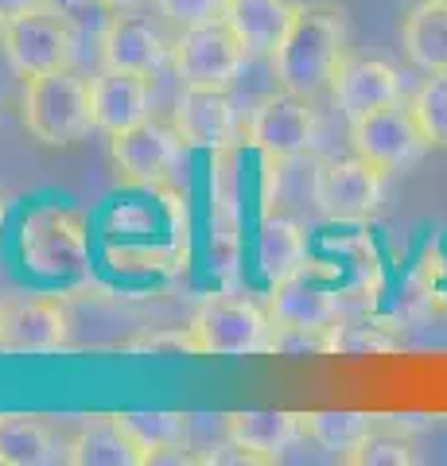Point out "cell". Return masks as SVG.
<instances>
[{
	"mask_svg": "<svg viewBox=\"0 0 447 466\" xmlns=\"http://www.w3.org/2000/svg\"><path fill=\"white\" fill-rule=\"evenodd\" d=\"M346 55V12L335 5H304L292 32L272 51V75L280 90L320 97Z\"/></svg>",
	"mask_w": 447,
	"mask_h": 466,
	"instance_id": "cell-1",
	"label": "cell"
},
{
	"mask_svg": "<svg viewBox=\"0 0 447 466\" xmlns=\"http://www.w3.org/2000/svg\"><path fill=\"white\" fill-rule=\"evenodd\" d=\"M20 121L27 137L43 148H70L94 133V97L90 78L70 70H51V75L24 78L20 97Z\"/></svg>",
	"mask_w": 447,
	"mask_h": 466,
	"instance_id": "cell-2",
	"label": "cell"
},
{
	"mask_svg": "<svg viewBox=\"0 0 447 466\" xmlns=\"http://www.w3.org/2000/svg\"><path fill=\"white\" fill-rule=\"evenodd\" d=\"M20 260L27 272L43 276V280L82 276L90 265L86 214L75 207H59V202L27 210V218L20 222Z\"/></svg>",
	"mask_w": 447,
	"mask_h": 466,
	"instance_id": "cell-3",
	"label": "cell"
},
{
	"mask_svg": "<svg viewBox=\"0 0 447 466\" xmlns=\"http://www.w3.org/2000/svg\"><path fill=\"white\" fill-rule=\"evenodd\" d=\"M203 358H245V354H277L280 330L269 308L245 296H207L195 308L191 323Z\"/></svg>",
	"mask_w": 447,
	"mask_h": 466,
	"instance_id": "cell-4",
	"label": "cell"
},
{
	"mask_svg": "<svg viewBox=\"0 0 447 466\" xmlns=\"http://www.w3.org/2000/svg\"><path fill=\"white\" fill-rule=\"evenodd\" d=\"M78 27L59 8H39L32 16H20L0 27V51L20 78L70 70L78 63Z\"/></svg>",
	"mask_w": 447,
	"mask_h": 466,
	"instance_id": "cell-5",
	"label": "cell"
},
{
	"mask_svg": "<svg viewBox=\"0 0 447 466\" xmlns=\"http://www.w3.org/2000/svg\"><path fill=\"white\" fill-rule=\"evenodd\" d=\"M323 140V116L315 109V97L272 90L245 116V144H253L261 156L292 159L311 152Z\"/></svg>",
	"mask_w": 447,
	"mask_h": 466,
	"instance_id": "cell-6",
	"label": "cell"
},
{
	"mask_svg": "<svg viewBox=\"0 0 447 466\" xmlns=\"http://www.w3.org/2000/svg\"><path fill=\"white\" fill-rule=\"evenodd\" d=\"M385 179L389 175L358 152L354 156H327L315 164L311 198H315V207H320V214L335 218V222H362V218L381 210Z\"/></svg>",
	"mask_w": 447,
	"mask_h": 466,
	"instance_id": "cell-7",
	"label": "cell"
},
{
	"mask_svg": "<svg viewBox=\"0 0 447 466\" xmlns=\"http://www.w3.org/2000/svg\"><path fill=\"white\" fill-rule=\"evenodd\" d=\"M249 51L241 47L234 27L226 20L191 24L176 35L171 47V70L183 86H203V90H229L238 82Z\"/></svg>",
	"mask_w": 447,
	"mask_h": 466,
	"instance_id": "cell-8",
	"label": "cell"
},
{
	"mask_svg": "<svg viewBox=\"0 0 447 466\" xmlns=\"http://www.w3.org/2000/svg\"><path fill=\"white\" fill-rule=\"evenodd\" d=\"M187 152L183 137L176 133L171 121H148L128 125L121 133H109V164L117 171V179L133 187H160L176 175L179 159Z\"/></svg>",
	"mask_w": 447,
	"mask_h": 466,
	"instance_id": "cell-9",
	"label": "cell"
},
{
	"mask_svg": "<svg viewBox=\"0 0 447 466\" xmlns=\"http://www.w3.org/2000/svg\"><path fill=\"white\" fill-rule=\"evenodd\" d=\"M350 148L378 164L385 175H401L409 171L412 164H421V156L432 148L424 128L416 125V116L409 109V97L405 101H393L385 109H373L366 116L350 121Z\"/></svg>",
	"mask_w": 447,
	"mask_h": 466,
	"instance_id": "cell-10",
	"label": "cell"
},
{
	"mask_svg": "<svg viewBox=\"0 0 447 466\" xmlns=\"http://www.w3.org/2000/svg\"><path fill=\"white\" fill-rule=\"evenodd\" d=\"M171 125L183 137L187 148L229 152L245 144V125L234 109L229 90H203V86H183V94L171 113Z\"/></svg>",
	"mask_w": 447,
	"mask_h": 466,
	"instance_id": "cell-11",
	"label": "cell"
},
{
	"mask_svg": "<svg viewBox=\"0 0 447 466\" xmlns=\"http://www.w3.org/2000/svg\"><path fill=\"white\" fill-rule=\"evenodd\" d=\"M315 260H308L300 272H292L288 280L272 284L269 296V315L277 323L280 334H330L339 327L342 308L339 296L323 284H315Z\"/></svg>",
	"mask_w": 447,
	"mask_h": 466,
	"instance_id": "cell-12",
	"label": "cell"
},
{
	"mask_svg": "<svg viewBox=\"0 0 447 466\" xmlns=\"http://www.w3.org/2000/svg\"><path fill=\"white\" fill-rule=\"evenodd\" d=\"M66 303L59 296L0 303V354H55L66 346Z\"/></svg>",
	"mask_w": 447,
	"mask_h": 466,
	"instance_id": "cell-13",
	"label": "cell"
},
{
	"mask_svg": "<svg viewBox=\"0 0 447 466\" xmlns=\"http://www.w3.org/2000/svg\"><path fill=\"white\" fill-rule=\"evenodd\" d=\"M327 94L335 101V109L346 116V125H350L373 109L405 101V82H401V70L381 63V58H362V55L346 51Z\"/></svg>",
	"mask_w": 447,
	"mask_h": 466,
	"instance_id": "cell-14",
	"label": "cell"
},
{
	"mask_svg": "<svg viewBox=\"0 0 447 466\" xmlns=\"http://www.w3.org/2000/svg\"><path fill=\"white\" fill-rule=\"evenodd\" d=\"M171 47L176 39H168L152 20L128 12H109L102 27V66L109 70H137V75L156 78L164 66H171Z\"/></svg>",
	"mask_w": 447,
	"mask_h": 466,
	"instance_id": "cell-15",
	"label": "cell"
},
{
	"mask_svg": "<svg viewBox=\"0 0 447 466\" xmlns=\"http://www.w3.org/2000/svg\"><path fill=\"white\" fill-rule=\"evenodd\" d=\"M90 97H94V125L106 137L152 116V78L137 75V70L102 66L90 78Z\"/></svg>",
	"mask_w": 447,
	"mask_h": 466,
	"instance_id": "cell-16",
	"label": "cell"
},
{
	"mask_svg": "<svg viewBox=\"0 0 447 466\" xmlns=\"http://www.w3.org/2000/svg\"><path fill=\"white\" fill-rule=\"evenodd\" d=\"M300 8L304 5H296V0H229L226 24L234 27L249 58H272V51L300 20Z\"/></svg>",
	"mask_w": 447,
	"mask_h": 466,
	"instance_id": "cell-17",
	"label": "cell"
},
{
	"mask_svg": "<svg viewBox=\"0 0 447 466\" xmlns=\"http://www.w3.org/2000/svg\"><path fill=\"white\" fill-rule=\"evenodd\" d=\"M66 462L70 466H144L148 455L125 431L117 416H86L75 428V435H66Z\"/></svg>",
	"mask_w": 447,
	"mask_h": 466,
	"instance_id": "cell-18",
	"label": "cell"
},
{
	"mask_svg": "<svg viewBox=\"0 0 447 466\" xmlns=\"http://www.w3.org/2000/svg\"><path fill=\"white\" fill-rule=\"evenodd\" d=\"M226 440H234L241 451H249L257 462H277L300 440H308L304 412H229Z\"/></svg>",
	"mask_w": 447,
	"mask_h": 466,
	"instance_id": "cell-19",
	"label": "cell"
},
{
	"mask_svg": "<svg viewBox=\"0 0 447 466\" xmlns=\"http://www.w3.org/2000/svg\"><path fill=\"white\" fill-rule=\"evenodd\" d=\"M66 462V435L47 420L24 412H0V466H51Z\"/></svg>",
	"mask_w": 447,
	"mask_h": 466,
	"instance_id": "cell-20",
	"label": "cell"
},
{
	"mask_svg": "<svg viewBox=\"0 0 447 466\" xmlns=\"http://www.w3.org/2000/svg\"><path fill=\"white\" fill-rule=\"evenodd\" d=\"M401 47L424 75L447 70V0H416L401 16Z\"/></svg>",
	"mask_w": 447,
	"mask_h": 466,
	"instance_id": "cell-21",
	"label": "cell"
},
{
	"mask_svg": "<svg viewBox=\"0 0 447 466\" xmlns=\"http://www.w3.org/2000/svg\"><path fill=\"white\" fill-rule=\"evenodd\" d=\"M257 265L269 276V284L288 280L292 272L308 265V233L296 218L269 214L257 229Z\"/></svg>",
	"mask_w": 447,
	"mask_h": 466,
	"instance_id": "cell-22",
	"label": "cell"
},
{
	"mask_svg": "<svg viewBox=\"0 0 447 466\" xmlns=\"http://www.w3.org/2000/svg\"><path fill=\"white\" fill-rule=\"evenodd\" d=\"M117 420L144 447L148 462H160L168 451H183L195 416H183V412H117Z\"/></svg>",
	"mask_w": 447,
	"mask_h": 466,
	"instance_id": "cell-23",
	"label": "cell"
},
{
	"mask_svg": "<svg viewBox=\"0 0 447 466\" xmlns=\"http://www.w3.org/2000/svg\"><path fill=\"white\" fill-rule=\"evenodd\" d=\"M373 428H378V416L366 412H304L308 440L320 443L323 451H335L339 459Z\"/></svg>",
	"mask_w": 447,
	"mask_h": 466,
	"instance_id": "cell-24",
	"label": "cell"
},
{
	"mask_svg": "<svg viewBox=\"0 0 447 466\" xmlns=\"http://www.w3.org/2000/svg\"><path fill=\"white\" fill-rule=\"evenodd\" d=\"M409 109L416 116V125L424 128L432 148H447V70H432L416 86L409 97Z\"/></svg>",
	"mask_w": 447,
	"mask_h": 466,
	"instance_id": "cell-25",
	"label": "cell"
},
{
	"mask_svg": "<svg viewBox=\"0 0 447 466\" xmlns=\"http://www.w3.org/2000/svg\"><path fill=\"white\" fill-rule=\"evenodd\" d=\"M416 459V443L405 435L389 431V428H373L358 440L350 451L342 455L346 466H412Z\"/></svg>",
	"mask_w": 447,
	"mask_h": 466,
	"instance_id": "cell-26",
	"label": "cell"
},
{
	"mask_svg": "<svg viewBox=\"0 0 447 466\" xmlns=\"http://www.w3.org/2000/svg\"><path fill=\"white\" fill-rule=\"evenodd\" d=\"M125 354H187V358H203L195 342L191 327H171V330H152V334H137V339L117 342Z\"/></svg>",
	"mask_w": 447,
	"mask_h": 466,
	"instance_id": "cell-27",
	"label": "cell"
},
{
	"mask_svg": "<svg viewBox=\"0 0 447 466\" xmlns=\"http://www.w3.org/2000/svg\"><path fill=\"white\" fill-rule=\"evenodd\" d=\"M156 12L164 20L179 24V27H191V24H214V20H226V8L229 0H152Z\"/></svg>",
	"mask_w": 447,
	"mask_h": 466,
	"instance_id": "cell-28",
	"label": "cell"
},
{
	"mask_svg": "<svg viewBox=\"0 0 447 466\" xmlns=\"http://www.w3.org/2000/svg\"><path fill=\"white\" fill-rule=\"evenodd\" d=\"M39 8H51V0H0V27L20 16H32Z\"/></svg>",
	"mask_w": 447,
	"mask_h": 466,
	"instance_id": "cell-29",
	"label": "cell"
},
{
	"mask_svg": "<svg viewBox=\"0 0 447 466\" xmlns=\"http://www.w3.org/2000/svg\"><path fill=\"white\" fill-rule=\"evenodd\" d=\"M102 8H109V12H128V8H137L140 0H97Z\"/></svg>",
	"mask_w": 447,
	"mask_h": 466,
	"instance_id": "cell-30",
	"label": "cell"
}]
</instances>
